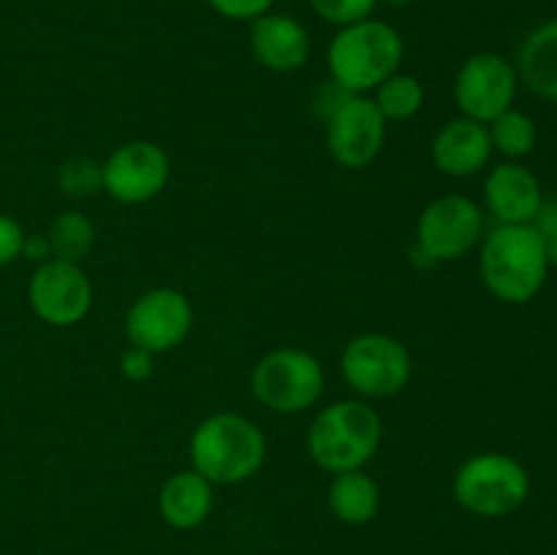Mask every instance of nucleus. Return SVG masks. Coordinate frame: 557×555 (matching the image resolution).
Instances as JSON below:
<instances>
[{
	"mask_svg": "<svg viewBox=\"0 0 557 555\" xmlns=\"http://www.w3.org/2000/svg\"><path fill=\"white\" fill-rule=\"evenodd\" d=\"M250 49L264 69L297 71L310 54L308 30L288 14H264L250 27Z\"/></svg>",
	"mask_w": 557,
	"mask_h": 555,
	"instance_id": "obj_14",
	"label": "nucleus"
},
{
	"mask_svg": "<svg viewBox=\"0 0 557 555\" xmlns=\"http://www.w3.org/2000/svg\"><path fill=\"white\" fill-rule=\"evenodd\" d=\"M555 3H557V0H555Z\"/></svg>",
	"mask_w": 557,
	"mask_h": 555,
	"instance_id": "obj_32",
	"label": "nucleus"
},
{
	"mask_svg": "<svg viewBox=\"0 0 557 555\" xmlns=\"http://www.w3.org/2000/svg\"><path fill=\"white\" fill-rule=\"evenodd\" d=\"M381 441V419L359 400L324 408L308 430V452L324 471H357L373 457Z\"/></svg>",
	"mask_w": 557,
	"mask_h": 555,
	"instance_id": "obj_4",
	"label": "nucleus"
},
{
	"mask_svg": "<svg viewBox=\"0 0 557 555\" xmlns=\"http://www.w3.org/2000/svg\"><path fill=\"white\" fill-rule=\"evenodd\" d=\"M250 384L253 395L267 408L294 414L319 400L324 390V370L313 354L299 348H277L256 365Z\"/></svg>",
	"mask_w": 557,
	"mask_h": 555,
	"instance_id": "obj_6",
	"label": "nucleus"
},
{
	"mask_svg": "<svg viewBox=\"0 0 557 555\" xmlns=\"http://www.w3.org/2000/svg\"><path fill=\"white\" fill-rule=\"evenodd\" d=\"M487 207L500 223H531L542 205L539 180L517 163H500L490 172L484 185Z\"/></svg>",
	"mask_w": 557,
	"mask_h": 555,
	"instance_id": "obj_16",
	"label": "nucleus"
},
{
	"mask_svg": "<svg viewBox=\"0 0 557 555\" xmlns=\"http://www.w3.org/2000/svg\"><path fill=\"white\" fill-rule=\"evenodd\" d=\"M517 92V71L506 58L493 52L473 54L466 60L455 82V98L466 118L476 123H493L511 109Z\"/></svg>",
	"mask_w": 557,
	"mask_h": 555,
	"instance_id": "obj_9",
	"label": "nucleus"
},
{
	"mask_svg": "<svg viewBox=\"0 0 557 555\" xmlns=\"http://www.w3.org/2000/svg\"><path fill=\"white\" fill-rule=\"evenodd\" d=\"M531 226L536 229L544 239L553 237V234L557 232V199H542V205H539V212L533 215Z\"/></svg>",
	"mask_w": 557,
	"mask_h": 555,
	"instance_id": "obj_28",
	"label": "nucleus"
},
{
	"mask_svg": "<svg viewBox=\"0 0 557 555\" xmlns=\"http://www.w3.org/2000/svg\"><path fill=\"white\" fill-rule=\"evenodd\" d=\"M343 375L368 397L397 395L411 379L406 346L389 335H359L343 351Z\"/></svg>",
	"mask_w": 557,
	"mask_h": 555,
	"instance_id": "obj_7",
	"label": "nucleus"
},
{
	"mask_svg": "<svg viewBox=\"0 0 557 555\" xmlns=\"http://www.w3.org/2000/svg\"><path fill=\"white\" fill-rule=\"evenodd\" d=\"M520 74L533 92L557 101V20L536 27L520 49Z\"/></svg>",
	"mask_w": 557,
	"mask_h": 555,
	"instance_id": "obj_18",
	"label": "nucleus"
},
{
	"mask_svg": "<svg viewBox=\"0 0 557 555\" xmlns=\"http://www.w3.org/2000/svg\"><path fill=\"white\" fill-rule=\"evenodd\" d=\"M212 509L210 479L196 471L174 473L161 490V515L174 528H196Z\"/></svg>",
	"mask_w": 557,
	"mask_h": 555,
	"instance_id": "obj_17",
	"label": "nucleus"
},
{
	"mask_svg": "<svg viewBox=\"0 0 557 555\" xmlns=\"http://www.w3.org/2000/svg\"><path fill=\"white\" fill-rule=\"evenodd\" d=\"M47 239L49 248H52V254L58 256L60 261L76 264V261L85 259V256L90 254L96 232H92V223L87 221L82 212H65V215L54 218Z\"/></svg>",
	"mask_w": 557,
	"mask_h": 555,
	"instance_id": "obj_20",
	"label": "nucleus"
},
{
	"mask_svg": "<svg viewBox=\"0 0 557 555\" xmlns=\"http://www.w3.org/2000/svg\"><path fill=\"white\" fill-rule=\"evenodd\" d=\"M544 237L531 223H504L482 248V278L490 292L511 305H522L539 294L547 278Z\"/></svg>",
	"mask_w": 557,
	"mask_h": 555,
	"instance_id": "obj_1",
	"label": "nucleus"
},
{
	"mask_svg": "<svg viewBox=\"0 0 557 555\" xmlns=\"http://www.w3.org/2000/svg\"><path fill=\"white\" fill-rule=\"evenodd\" d=\"M169 183V158L152 141H131L117 147L103 163V188L123 205L152 199Z\"/></svg>",
	"mask_w": 557,
	"mask_h": 555,
	"instance_id": "obj_12",
	"label": "nucleus"
},
{
	"mask_svg": "<svg viewBox=\"0 0 557 555\" xmlns=\"http://www.w3.org/2000/svg\"><path fill=\"white\" fill-rule=\"evenodd\" d=\"M330 506L337 520L351 522V526L368 522L379 509V488L359 468L357 471H343L337 473L330 488Z\"/></svg>",
	"mask_w": 557,
	"mask_h": 555,
	"instance_id": "obj_19",
	"label": "nucleus"
},
{
	"mask_svg": "<svg viewBox=\"0 0 557 555\" xmlns=\"http://www.w3.org/2000/svg\"><path fill=\"white\" fill-rule=\"evenodd\" d=\"M326 60L335 85L348 92H362L395 74L403 60V38L386 22H354L332 38Z\"/></svg>",
	"mask_w": 557,
	"mask_h": 555,
	"instance_id": "obj_2",
	"label": "nucleus"
},
{
	"mask_svg": "<svg viewBox=\"0 0 557 555\" xmlns=\"http://www.w3.org/2000/svg\"><path fill=\"white\" fill-rule=\"evenodd\" d=\"M27 297L38 319L52 326H71L90 310L92 288L79 264L54 259L33 272Z\"/></svg>",
	"mask_w": 557,
	"mask_h": 555,
	"instance_id": "obj_10",
	"label": "nucleus"
},
{
	"mask_svg": "<svg viewBox=\"0 0 557 555\" xmlns=\"http://www.w3.org/2000/svg\"><path fill=\"white\" fill-rule=\"evenodd\" d=\"M482 226V210L471 199L441 196L433 205L424 207L422 218H419L417 256H424L428 264L460 259L476 245Z\"/></svg>",
	"mask_w": 557,
	"mask_h": 555,
	"instance_id": "obj_8",
	"label": "nucleus"
},
{
	"mask_svg": "<svg viewBox=\"0 0 557 555\" xmlns=\"http://www.w3.org/2000/svg\"><path fill=\"white\" fill-rule=\"evenodd\" d=\"M103 185V166L90 158H71L60 169V188L71 196H90Z\"/></svg>",
	"mask_w": 557,
	"mask_h": 555,
	"instance_id": "obj_23",
	"label": "nucleus"
},
{
	"mask_svg": "<svg viewBox=\"0 0 557 555\" xmlns=\"http://www.w3.org/2000/svg\"><path fill=\"white\" fill-rule=\"evenodd\" d=\"M22 254H27L30 259H47V256L52 254V248H49L47 237H25V248H22Z\"/></svg>",
	"mask_w": 557,
	"mask_h": 555,
	"instance_id": "obj_29",
	"label": "nucleus"
},
{
	"mask_svg": "<svg viewBox=\"0 0 557 555\" xmlns=\"http://www.w3.org/2000/svg\"><path fill=\"white\" fill-rule=\"evenodd\" d=\"M386 3H389V5H411V3H417V0H386Z\"/></svg>",
	"mask_w": 557,
	"mask_h": 555,
	"instance_id": "obj_31",
	"label": "nucleus"
},
{
	"mask_svg": "<svg viewBox=\"0 0 557 555\" xmlns=\"http://www.w3.org/2000/svg\"><path fill=\"white\" fill-rule=\"evenodd\" d=\"M194 324V310L185 294L174 288H156L134 303L125 319L131 343L145 351H166L185 341Z\"/></svg>",
	"mask_w": 557,
	"mask_h": 555,
	"instance_id": "obj_11",
	"label": "nucleus"
},
{
	"mask_svg": "<svg viewBox=\"0 0 557 555\" xmlns=\"http://www.w3.org/2000/svg\"><path fill=\"white\" fill-rule=\"evenodd\" d=\"M267 455L261 430L239 414H215L194 430L190 460L210 482L234 484L253 477Z\"/></svg>",
	"mask_w": 557,
	"mask_h": 555,
	"instance_id": "obj_3",
	"label": "nucleus"
},
{
	"mask_svg": "<svg viewBox=\"0 0 557 555\" xmlns=\"http://www.w3.org/2000/svg\"><path fill=\"white\" fill-rule=\"evenodd\" d=\"M525 468L506 455L484 452L471 457L455 473V495L468 511L482 517H500L520 509L528 498Z\"/></svg>",
	"mask_w": 557,
	"mask_h": 555,
	"instance_id": "obj_5",
	"label": "nucleus"
},
{
	"mask_svg": "<svg viewBox=\"0 0 557 555\" xmlns=\"http://www.w3.org/2000/svg\"><path fill=\"white\" fill-rule=\"evenodd\" d=\"M212 11H218L226 20H259V16L270 14L275 0H207Z\"/></svg>",
	"mask_w": 557,
	"mask_h": 555,
	"instance_id": "obj_25",
	"label": "nucleus"
},
{
	"mask_svg": "<svg viewBox=\"0 0 557 555\" xmlns=\"http://www.w3.org/2000/svg\"><path fill=\"white\" fill-rule=\"evenodd\" d=\"M544 250H547V264H553L557 270V232L544 239Z\"/></svg>",
	"mask_w": 557,
	"mask_h": 555,
	"instance_id": "obj_30",
	"label": "nucleus"
},
{
	"mask_svg": "<svg viewBox=\"0 0 557 555\" xmlns=\"http://www.w3.org/2000/svg\"><path fill=\"white\" fill-rule=\"evenodd\" d=\"M375 3H379V0H310L315 14L341 27L368 20L375 11Z\"/></svg>",
	"mask_w": 557,
	"mask_h": 555,
	"instance_id": "obj_24",
	"label": "nucleus"
},
{
	"mask_svg": "<svg viewBox=\"0 0 557 555\" xmlns=\"http://www.w3.org/2000/svg\"><path fill=\"white\" fill-rule=\"evenodd\" d=\"M25 248V232L20 223L9 215H0V267L11 264Z\"/></svg>",
	"mask_w": 557,
	"mask_h": 555,
	"instance_id": "obj_26",
	"label": "nucleus"
},
{
	"mask_svg": "<svg viewBox=\"0 0 557 555\" xmlns=\"http://www.w3.org/2000/svg\"><path fill=\"white\" fill-rule=\"evenodd\" d=\"M493 147H498L504 156L522 158L536 147V125L528 114L506 109L504 114L493 120V131H490Z\"/></svg>",
	"mask_w": 557,
	"mask_h": 555,
	"instance_id": "obj_22",
	"label": "nucleus"
},
{
	"mask_svg": "<svg viewBox=\"0 0 557 555\" xmlns=\"http://www.w3.org/2000/svg\"><path fill=\"white\" fill-rule=\"evenodd\" d=\"M386 118L375 101L351 96L335 109L326 125V145L341 166L359 169L379 156L386 134Z\"/></svg>",
	"mask_w": 557,
	"mask_h": 555,
	"instance_id": "obj_13",
	"label": "nucleus"
},
{
	"mask_svg": "<svg viewBox=\"0 0 557 555\" xmlns=\"http://www.w3.org/2000/svg\"><path fill=\"white\" fill-rule=\"evenodd\" d=\"M123 373L134 381L147 379V375L152 373L150 351H145V348H136V346L131 348V351L123 357Z\"/></svg>",
	"mask_w": 557,
	"mask_h": 555,
	"instance_id": "obj_27",
	"label": "nucleus"
},
{
	"mask_svg": "<svg viewBox=\"0 0 557 555\" xmlns=\"http://www.w3.org/2000/svg\"><path fill=\"white\" fill-rule=\"evenodd\" d=\"M424 90L419 79L408 74H392L389 79L379 85V112L389 120H408L422 109Z\"/></svg>",
	"mask_w": 557,
	"mask_h": 555,
	"instance_id": "obj_21",
	"label": "nucleus"
},
{
	"mask_svg": "<svg viewBox=\"0 0 557 555\" xmlns=\"http://www.w3.org/2000/svg\"><path fill=\"white\" fill-rule=\"evenodd\" d=\"M490 152H493L490 131L471 118L446 123L433 141L435 166L451 177L476 174L490 161Z\"/></svg>",
	"mask_w": 557,
	"mask_h": 555,
	"instance_id": "obj_15",
	"label": "nucleus"
}]
</instances>
